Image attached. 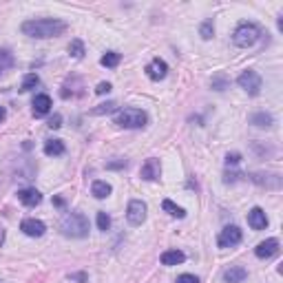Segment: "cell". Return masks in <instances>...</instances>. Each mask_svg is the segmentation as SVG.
Segmentation results:
<instances>
[{"mask_svg":"<svg viewBox=\"0 0 283 283\" xmlns=\"http://www.w3.org/2000/svg\"><path fill=\"white\" fill-rule=\"evenodd\" d=\"M67 31V22L58 18H40V20H27L22 22V33L29 38H56Z\"/></svg>","mask_w":283,"mask_h":283,"instance_id":"obj_1","label":"cell"},{"mask_svg":"<svg viewBox=\"0 0 283 283\" xmlns=\"http://www.w3.org/2000/svg\"><path fill=\"white\" fill-rule=\"evenodd\" d=\"M60 230H62L64 237L82 239L89 234V219L82 213H67L60 221Z\"/></svg>","mask_w":283,"mask_h":283,"instance_id":"obj_2","label":"cell"},{"mask_svg":"<svg viewBox=\"0 0 283 283\" xmlns=\"http://www.w3.org/2000/svg\"><path fill=\"white\" fill-rule=\"evenodd\" d=\"M259 35H261V31H259V27L255 25V22H241V25L234 29L232 42L237 47H241V49H248V47L257 45Z\"/></svg>","mask_w":283,"mask_h":283,"instance_id":"obj_3","label":"cell"},{"mask_svg":"<svg viewBox=\"0 0 283 283\" xmlns=\"http://www.w3.org/2000/svg\"><path fill=\"white\" fill-rule=\"evenodd\" d=\"M146 122H148V115L142 108H124L115 117V124L119 129H142V126H146Z\"/></svg>","mask_w":283,"mask_h":283,"instance_id":"obj_4","label":"cell"},{"mask_svg":"<svg viewBox=\"0 0 283 283\" xmlns=\"http://www.w3.org/2000/svg\"><path fill=\"white\" fill-rule=\"evenodd\" d=\"M237 84L248 95H259V91H261V75H259L257 71L248 69V71H244V73L237 77Z\"/></svg>","mask_w":283,"mask_h":283,"instance_id":"obj_5","label":"cell"},{"mask_svg":"<svg viewBox=\"0 0 283 283\" xmlns=\"http://www.w3.org/2000/svg\"><path fill=\"white\" fill-rule=\"evenodd\" d=\"M126 219H129L131 226H142L144 219H146V204L140 199L129 201V208H126Z\"/></svg>","mask_w":283,"mask_h":283,"instance_id":"obj_6","label":"cell"},{"mask_svg":"<svg viewBox=\"0 0 283 283\" xmlns=\"http://www.w3.org/2000/svg\"><path fill=\"white\" fill-rule=\"evenodd\" d=\"M241 237L244 234L237 226H226L217 237V244H219V248H232V246L241 244Z\"/></svg>","mask_w":283,"mask_h":283,"instance_id":"obj_7","label":"cell"},{"mask_svg":"<svg viewBox=\"0 0 283 283\" xmlns=\"http://www.w3.org/2000/svg\"><path fill=\"white\" fill-rule=\"evenodd\" d=\"M166 73H168V64H166L161 58H153V60H150V62L146 64V75H148L153 82L164 80Z\"/></svg>","mask_w":283,"mask_h":283,"instance_id":"obj_8","label":"cell"},{"mask_svg":"<svg viewBox=\"0 0 283 283\" xmlns=\"http://www.w3.org/2000/svg\"><path fill=\"white\" fill-rule=\"evenodd\" d=\"M161 175V164H159V159H155V157H150L146 159L142 164V171H140V177L142 179H146V182H155V179H159Z\"/></svg>","mask_w":283,"mask_h":283,"instance_id":"obj_9","label":"cell"},{"mask_svg":"<svg viewBox=\"0 0 283 283\" xmlns=\"http://www.w3.org/2000/svg\"><path fill=\"white\" fill-rule=\"evenodd\" d=\"M250 179L257 186H266V188H272V190L281 188V177L274 175V173H272V175H270V173H252Z\"/></svg>","mask_w":283,"mask_h":283,"instance_id":"obj_10","label":"cell"},{"mask_svg":"<svg viewBox=\"0 0 283 283\" xmlns=\"http://www.w3.org/2000/svg\"><path fill=\"white\" fill-rule=\"evenodd\" d=\"M20 230L27 234V237H42L45 234V230H47V226L42 224L40 219H25L20 224Z\"/></svg>","mask_w":283,"mask_h":283,"instance_id":"obj_11","label":"cell"},{"mask_svg":"<svg viewBox=\"0 0 283 283\" xmlns=\"http://www.w3.org/2000/svg\"><path fill=\"white\" fill-rule=\"evenodd\" d=\"M276 252H279V241H276V239H266V241H261L255 248V255L259 259H270V257H274Z\"/></svg>","mask_w":283,"mask_h":283,"instance_id":"obj_12","label":"cell"},{"mask_svg":"<svg viewBox=\"0 0 283 283\" xmlns=\"http://www.w3.org/2000/svg\"><path fill=\"white\" fill-rule=\"evenodd\" d=\"M51 98L47 93H40V95H35L33 98V115L35 117H42V115H47V113L51 111Z\"/></svg>","mask_w":283,"mask_h":283,"instance_id":"obj_13","label":"cell"},{"mask_svg":"<svg viewBox=\"0 0 283 283\" xmlns=\"http://www.w3.org/2000/svg\"><path fill=\"white\" fill-rule=\"evenodd\" d=\"M248 224H250L252 230H263V228L268 226V217L261 208H252L248 213Z\"/></svg>","mask_w":283,"mask_h":283,"instance_id":"obj_14","label":"cell"},{"mask_svg":"<svg viewBox=\"0 0 283 283\" xmlns=\"http://www.w3.org/2000/svg\"><path fill=\"white\" fill-rule=\"evenodd\" d=\"M18 199L25 204V206L33 208V206H38V204L42 201V195L35 188H22V190H18Z\"/></svg>","mask_w":283,"mask_h":283,"instance_id":"obj_15","label":"cell"},{"mask_svg":"<svg viewBox=\"0 0 283 283\" xmlns=\"http://www.w3.org/2000/svg\"><path fill=\"white\" fill-rule=\"evenodd\" d=\"M246 276H248V270L241 266H232L224 272V281L226 283H241V281H246Z\"/></svg>","mask_w":283,"mask_h":283,"instance_id":"obj_16","label":"cell"},{"mask_svg":"<svg viewBox=\"0 0 283 283\" xmlns=\"http://www.w3.org/2000/svg\"><path fill=\"white\" fill-rule=\"evenodd\" d=\"M159 259L164 266H179V263L186 261V255L182 250H166V252H161Z\"/></svg>","mask_w":283,"mask_h":283,"instance_id":"obj_17","label":"cell"},{"mask_svg":"<svg viewBox=\"0 0 283 283\" xmlns=\"http://www.w3.org/2000/svg\"><path fill=\"white\" fill-rule=\"evenodd\" d=\"M111 192H113V188H111V184H108V182L95 179V182L91 184V195L95 197V199H106Z\"/></svg>","mask_w":283,"mask_h":283,"instance_id":"obj_18","label":"cell"},{"mask_svg":"<svg viewBox=\"0 0 283 283\" xmlns=\"http://www.w3.org/2000/svg\"><path fill=\"white\" fill-rule=\"evenodd\" d=\"M250 124L252 126H259V129H270L274 124V117L266 111H259V113H252L250 115Z\"/></svg>","mask_w":283,"mask_h":283,"instance_id":"obj_19","label":"cell"},{"mask_svg":"<svg viewBox=\"0 0 283 283\" xmlns=\"http://www.w3.org/2000/svg\"><path fill=\"white\" fill-rule=\"evenodd\" d=\"M64 153V142L62 140H49L45 144V155L49 157H58V155Z\"/></svg>","mask_w":283,"mask_h":283,"instance_id":"obj_20","label":"cell"},{"mask_svg":"<svg viewBox=\"0 0 283 283\" xmlns=\"http://www.w3.org/2000/svg\"><path fill=\"white\" fill-rule=\"evenodd\" d=\"M119 60H122V56H119L117 51H106L100 62H102V67H106V69H115L119 64Z\"/></svg>","mask_w":283,"mask_h":283,"instance_id":"obj_21","label":"cell"},{"mask_svg":"<svg viewBox=\"0 0 283 283\" xmlns=\"http://www.w3.org/2000/svg\"><path fill=\"white\" fill-rule=\"evenodd\" d=\"M161 208H164L168 215L177 217V219H184V217H186V210H184L182 206H177V204H173L171 199H164V201H161Z\"/></svg>","mask_w":283,"mask_h":283,"instance_id":"obj_22","label":"cell"},{"mask_svg":"<svg viewBox=\"0 0 283 283\" xmlns=\"http://www.w3.org/2000/svg\"><path fill=\"white\" fill-rule=\"evenodd\" d=\"M14 67V56H11L9 49H0V75L7 73V71Z\"/></svg>","mask_w":283,"mask_h":283,"instance_id":"obj_23","label":"cell"},{"mask_svg":"<svg viewBox=\"0 0 283 283\" xmlns=\"http://www.w3.org/2000/svg\"><path fill=\"white\" fill-rule=\"evenodd\" d=\"M69 56L75 58V60H80V58L84 56V42H82V40H71V45H69Z\"/></svg>","mask_w":283,"mask_h":283,"instance_id":"obj_24","label":"cell"},{"mask_svg":"<svg viewBox=\"0 0 283 283\" xmlns=\"http://www.w3.org/2000/svg\"><path fill=\"white\" fill-rule=\"evenodd\" d=\"M38 84H40V77H38V75H35V73H27L25 80H22L20 91H31V89H35Z\"/></svg>","mask_w":283,"mask_h":283,"instance_id":"obj_25","label":"cell"},{"mask_svg":"<svg viewBox=\"0 0 283 283\" xmlns=\"http://www.w3.org/2000/svg\"><path fill=\"white\" fill-rule=\"evenodd\" d=\"M115 108H117L115 102H106V104H100L98 108H93L91 113H93V115H104V113H113Z\"/></svg>","mask_w":283,"mask_h":283,"instance_id":"obj_26","label":"cell"},{"mask_svg":"<svg viewBox=\"0 0 283 283\" xmlns=\"http://www.w3.org/2000/svg\"><path fill=\"white\" fill-rule=\"evenodd\" d=\"M213 20H206V22H201V27H199V33H201V38L204 40H210L213 38Z\"/></svg>","mask_w":283,"mask_h":283,"instance_id":"obj_27","label":"cell"},{"mask_svg":"<svg viewBox=\"0 0 283 283\" xmlns=\"http://www.w3.org/2000/svg\"><path fill=\"white\" fill-rule=\"evenodd\" d=\"M98 228L104 230V232L111 228V217H108L106 213H98Z\"/></svg>","mask_w":283,"mask_h":283,"instance_id":"obj_28","label":"cell"},{"mask_svg":"<svg viewBox=\"0 0 283 283\" xmlns=\"http://www.w3.org/2000/svg\"><path fill=\"white\" fill-rule=\"evenodd\" d=\"M239 161H241V155H239V153H228L226 155V164L228 166H237Z\"/></svg>","mask_w":283,"mask_h":283,"instance_id":"obj_29","label":"cell"},{"mask_svg":"<svg viewBox=\"0 0 283 283\" xmlns=\"http://www.w3.org/2000/svg\"><path fill=\"white\" fill-rule=\"evenodd\" d=\"M175 283H199V279L195 274H179Z\"/></svg>","mask_w":283,"mask_h":283,"instance_id":"obj_30","label":"cell"},{"mask_svg":"<svg viewBox=\"0 0 283 283\" xmlns=\"http://www.w3.org/2000/svg\"><path fill=\"white\" fill-rule=\"evenodd\" d=\"M60 126H62V115H60V113H56V115L49 119V129H60Z\"/></svg>","mask_w":283,"mask_h":283,"instance_id":"obj_31","label":"cell"},{"mask_svg":"<svg viewBox=\"0 0 283 283\" xmlns=\"http://www.w3.org/2000/svg\"><path fill=\"white\" fill-rule=\"evenodd\" d=\"M108 91H111V84H108V82H100L98 89H95V93H98V95H104Z\"/></svg>","mask_w":283,"mask_h":283,"instance_id":"obj_32","label":"cell"},{"mask_svg":"<svg viewBox=\"0 0 283 283\" xmlns=\"http://www.w3.org/2000/svg\"><path fill=\"white\" fill-rule=\"evenodd\" d=\"M106 168H111V171H117V168H126V159H119V161H108Z\"/></svg>","mask_w":283,"mask_h":283,"instance_id":"obj_33","label":"cell"},{"mask_svg":"<svg viewBox=\"0 0 283 283\" xmlns=\"http://www.w3.org/2000/svg\"><path fill=\"white\" fill-rule=\"evenodd\" d=\"M226 87H228L226 80H213V89H217V91H224Z\"/></svg>","mask_w":283,"mask_h":283,"instance_id":"obj_34","label":"cell"},{"mask_svg":"<svg viewBox=\"0 0 283 283\" xmlns=\"http://www.w3.org/2000/svg\"><path fill=\"white\" fill-rule=\"evenodd\" d=\"M71 279H75V281H80V283H84V281H87V274H71Z\"/></svg>","mask_w":283,"mask_h":283,"instance_id":"obj_35","label":"cell"},{"mask_svg":"<svg viewBox=\"0 0 283 283\" xmlns=\"http://www.w3.org/2000/svg\"><path fill=\"white\" fill-rule=\"evenodd\" d=\"M5 117H7V111H5V108L0 106V122H5Z\"/></svg>","mask_w":283,"mask_h":283,"instance_id":"obj_36","label":"cell"},{"mask_svg":"<svg viewBox=\"0 0 283 283\" xmlns=\"http://www.w3.org/2000/svg\"><path fill=\"white\" fill-rule=\"evenodd\" d=\"M53 204H56V206H64V199H60V197H56V199H53Z\"/></svg>","mask_w":283,"mask_h":283,"instance_id":"obj_37","label":"cell"},{"mask_svg":"<svg viewBox=\"0 0 283 283\" xmlns=\"http://www.w3.org/2000/svg\"><path fill=\"white\" fill-rule=\"evenodd\" d=\"M3 241H5V230L0 228V246H3Z\"/></svg>","mask_w":283,"mask_h":283,"instance_id":"obj_38","label":"cell"}]
</instances>
